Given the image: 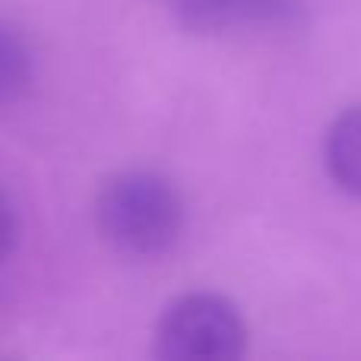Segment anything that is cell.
<instances>
[{"label": "cell", "instance_id": "cell-1", "mask_svg": "<svg viewBox=\"0 0 361 361\" xmlns=\"http://www.w3.org/2000/svg\"><path fill=\"white\" fill-rule=\"evenodd\" d=\"M99 231L118 254L162 257L175 247L184 228V200L165 175L149 169H127L105 180L95 200Z\"/></svg>", "mask_w": 361, "mask_h": 361}, {"label": "cell", "instance_id": "cell-2", "mask_svg": "<svg viewBox=\"0 0 361 361\" xmlns=\"http://www.w3.org/2000/svg\"><path fill=\"white\" fill-rule=\"evenodd\" d=\"M247 343L250 326L228 295L187 292L165 305L152 352L162 361H235Z\"/></svg>", "mask_w": 361, "mask_h": 361}, {"label": "cell", "instance_id": "cell-3", "mask_svg": "<svg viewBox=\"0 0 361 361\" xmlns=\"http://www.w3.org/2000/svg\"><path fill=\"white\" fill-rule=\"evenodd\" d=\"M171 13L190 32L295 29L305 19L301 0H169Z\"/></svg>", "mask_w": 361, "mask_h": 361}, {"label": "cell", "instance_id": "cell-4", "mask_svg": "<svg viewBox=\"0 0 361 361\" xmlns=\"http://www.w3.org/2000/svg\"><path fill=\"white\" fill-rule=\"evenodd\" d=\"M324 162L333 184L361 200V105H352L330 124L324 140Z\"/></svg>", "mask_w": 361, "mask_h": 361}, {"label": "cell", "instance_id": "cell-5", "mask_svg": "<svg viewBox=\"0 0 361 361\" xmlns=\"http://www.w3.org/2000/svg\"><path fill=\"white\" fill-rule=\"evenodd\" d=\"M35 82V51L10 23H0V105L19 102Z\"/></svg>", "mask_w": 361, "mask_h": 361}, {"label": "cell", "instance_id": "cell-6", "mask_svg": "<svg viewBox=\"0 0 361 361\" xmlns=\"http://www.w3.org/2000/svg\"><path fill=\"white\" fill-rule=\"evenodd\" d=\"M19 241V219H16V206H13L10 193L0 187V263L13 254Z\"/></svg>", "mask_w": 361, "mask_h": 361}]
</instances>
